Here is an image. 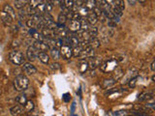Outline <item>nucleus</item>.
<instances>
[{"label":"nucleus","instance_id":"f257e3e1","mask_svg":"<svg viewBox=\"0 0 155 116\" xmlns=\"http://www.w3.org/2000/svg\"><path fill=\"white\" fill-rule=\"evenodd\" d=\"M28 86H29V79L26 76L20 75L14 80V87L17 92H23L28 88Z\"/></svg>","mask_w":155,"mask_h":116},{"label":"nucleus","instance_id":"f03ea898","mask_svg":"<svg viewBox=\"0 0 155 116\" xmlns=\"http://www.w3.org/2000/svg\"><path fill=\"white\" fill-rule=\"evenodd\" d=\"M26 25L28 28H35V29H43L45 27V23L43 22V17L40 15L31 16L26 20Z\"/></svg>","mask_w":155,"mask_h":116},{"label":"nucleus","instance_id":"7ed1b4c3","mask_svg":"<svg viewBox=\"0 0 155 116\" xmlns=\"http://www.w3.org/2000/svg\"><path fill=\"white\" fill-rule=\"evenodd\" d=\"M9 59L14 65H22L23 63H25V57L22 54V52L19 50H13L10 52Z\"/></svg>","mask_w":155,"mask_h":116},{"label":"nucleus","instance_id":"20e7f679","mask_svg":"<svg viewBox=\"0 0 155 116\" xmlns=\"http://www.w3.org/2000/svg\"><path fill=\"white\" fill-rule=\"evenodd\" d=\"M100 66H101V70L103 72H111V71H114L116 67H117V61L114 60V59H111V60L101 64Z\"/></svg>","mask_w":155,"mask_h":116},{"label":"nucleus","instance_id":"39448f33","mask_svg":"<svg viewBox=\"0 0 155 116\" xmlns=\"http://www.w3.org/2000/svg\"><path fill=\"white\" fill-rule=\"evenodd\" d=\"M138 76V73H137L136 71V69H130L127 71V73H123V76L121 77V83L122 84H126V83H128L130 80H131L133 77H135Z\"/></svg>","mask_w":155,"mask_h":116},{"label":"nucleus","instance_id":"423d86ee","mask_svg":"<svg viewBox=\"0 0 155 116\" xmlns=\"http://www.w3.org/2000/svg\"><path fill=\"white\" fill-rule=\"evenodd\" d=\"M59 52H60V55L64 59H70L73 56L72 48L69 47V45H61L60 50H59Z\"/></svg>","mask_w":155,"mask_h":116},{"label":"nucleus","instance_id":"0eeeda50","mask_svg":"<svg viewBox=\"0 0 155 116\" xmlns=\"http://www.w3.org/2000/svg\"><path fill=\"white\" fill-rule=\"evenodd\" d=\"M38 53H39V51L33 47V45H29L28 48H27V50H26L27 59L29 61L36 60V58H38Z\"/></svg>","mask_w":155,"mask_h":116},{"label":"nucleus","instance_id":"6e6552de","mask_svg":"<svg viewBox=\"0 0 155 116\" xmlns=\"http://www.w3.org/2000/svg\"><path fill=\"white\" fill-rule=\"evenodd\" d=\"M94 55H95L94 48H92L91 47H87V48H83V50H82V52H80L79 57L80 59H84V58H90Z\"/></svg>","mask_w":155,"mask_h":116},{"label":"nucleus","instance_id":"1a4fd4ad","mask_svg":"<svg viewBox=\"0 0 155 116\" xmlns=\"http://www.w3.org/2000/svg\"><path fill=\"white\" fill-rule=\"evenodd\" d=\"M33 47L36 48V50L40 52V51H43V52H47V50H50L49 45L45 43L44 41H36L34 40V43H33Z\"/></svg>","mask_w":155,"mask_h":116},{"label":"nucleus","instance_id":"9d476101","mask_svg":"<svg viewBox=\"0 0 155 116\" xmlns=\"http://www.w3.org/2000/svg\"><path fill=\"white\" fill-rule=\"evenodd\" d=\"M22 70H23V72L26 73V75H34V73H37V69H36V67L33 66L31 63L29 62H26V63H23L22 64Z\"/></svg>","mask_w":155,"mask_h":116},{"label":"nucleus","instance_id":"9b49d317","mask_svg":"<svg viewBox=\"0 0 155 116\" xmlns=\"http://www.w3.org/2000/svg\"><path fill=\"white\" fill-rule=\"evenodd\" d=\"M28 35L36 41H44V39H45L43 35H42V33H40L37 29H35V28H29V30H28Z\"/></svg>","mask_w":155,"mask_h":116},{"label":"nucleus","instance_id":"f8f14e48","mask_svg":"<svg viewBox=\"0 0 155 116\" xmlns=\"http://www.w3.org/2000/svg\"><path fill=\"white\" fill-rule=\"evenodd\" d=\"M87 63H88V68L94 70L102 64V59L100 57H98V56L94 55L92 57H90L89 62H87Z\"/></svg>","mask_w":155,"mask_h":116},{"label":"nucleus","instance_id":"ddd939ff","mask_svg":"<svg viewBox=\"0 0 155 116\" xmlns=\"http://www.w3.org/2000/svg\"><path fill=\"white\" fill-rule=\"evenodd\" d=\"M68 30L71 31V32H73V33H76V32H78V31H80V20H77V19H71L70 20Z\"/></svg>","mask_w":155,"mask_h":116},{"label":"nucleus","instance_id":"4468645a","mask_svg":"<svg viewBox=\"0 0 155 116\" xmlns=\"http://www.w3.org/2000/svg\"><path fill=\"white\" fill-rule=\"evenodd\" d=\"M3 12H4L5 14H7L11 19L15 22V20L17 19V14L15 12V10H14V8L12 6H10L8 4H6L4 7H3Z\"/></svg>","mask_w":155,"mask_h":116},{"label":"nucleus","instance_id":"2eb2a0df","mask_svg":"<svg viewBox=\"0 0 155 116\" xmlns=\"http://www.w3.org/2000/svg\"><path fill=\"white\" fill-rule=\"evenodd\" d=\"M42 35L44 36V38H48V39H54L56 37L54 29H51V28H48V27H44L43 29H42Z\"/></svg>","mask_w":155,"mask_h":116},{"label":"nucleus","instance_id":"dca6fc26","mask_svg":"<svg viewBox=\"0 0 155 116\" xmlns=\"http://www.w3.org/2000/svg\"><path fill=\"white\" fill-rule=\"evenodd\" d=\"M23 107L20 104H17L15 107H13L10 108V113H11L12 116H20L23 113Z\"/></svg>","mask_w":155,"mask_h":116},{"label":"nucleus","instance_id":"f3484780","mask_svg":"<svg viewBox=\"0 0 155 116\" xmlns=\"http://www.w3.org/2000/svg\"><path fill=\"white\" fill-rule=\"evenodd\" d=\"M0 20L4 23L5 26H11L13 24V22H14V20L11 19V17L7 15V14H5L3 11L1 13V16H0Z\"/></svg>","mask_w":155,"mask_h":116},{"label":"nucleus","instance_id":"a211bd4d","mask_svg":"<svg viewBox=\"0 0 155 116\" xmlns=\"http://www.w3.org/2000/svg\"><path fill=\"white\" fill-rule=\"evenodd\" d=\"M77 37L79 38L80 42H83V41H88L90 39V35L88 33V31H84V30H80L77 32Z\"/></svg>","mask_w":155,"mask_h":116},{"label":"nucleus","instance_id":"6ab92c4d","mask_svg":"<svg viewBox=\"0 0 155 116\" xmlns=\"http://www.w3.org/2000/svg\"><path fill=\"white\" fill-rule=\"evenodd\" d=\"M138 100L140 102H143V101H152L153 100V94L150 92H143L140 95Z\"/></svg>","mask_w":155,"mask_h":116},{"label":"nucleus","instance_id":"aec40b11","mask_svg":"<svg viewBox=\"0 0 155 116\" xmlns=\"http://www.w3.org/2000/svg\"><path fill=\"white\" fill-rule=\"evenodd\" d=\"M68 38H69V43H70V47L72 48H75V47H78V45H80V40L79 38L77 37V35L73 34V35H68Z\"/></svg>","mask_w":155,"mask_h":116},{"label":"nucleus","instance_id":"412c9836","mask_svg":"<svg viewBox=\"0 0 155 116\" xmlns=\"http://www.w3.org/2000/svg\"><path fill=\"white\" fill-rule=\"evenodd\" d=\"M88 44H89V45L91 48H94V50L100 48V45H101L100 40L97 37H90V39L88 40Z\"/></svg>","mask_w":155,"mask_h":116},{"label":"nucleus","instance_id":"4be33fe9","mask_svg":"<svg viewBox=\"0 0 155 116\" xmlns=\"http://www.w3.org/2000/svg\"><path fill=\"white\" fill-rule=\"evenodd\" d=\"M85 19L87 20V22L89 23V25H94V24H96L97 22H98L97 17L95 16V14L93 12L88 13V15L86 16V19Z\"/></svg>","mask_w":155,"mask_h":116},{"label":"nucleus","instance_id":"5701e85b","mask_svg":"<svg viewBox=\"0 0 155 116\" xmlns=\"http://www.w3.org/2000/svg\"><path fill=\"white\" fill-rule=\"evenodd\" d=\"M116 82V80L114 79V77H110V79H106L103 83H102V87L104 89H107L109 87H111L112 85H114V83Z\"/></svg>","mask_w":155,"mask_h":116},{"label":"nucleus","instance_id":"b1692460","mask_svg":"<svg viewBox=\"0 0 155 116\" xmlns=\"http://www.w3.org/2000/svg\"><path fill=\"white\" fill-rule=\"evenodd\" d=\"M38 58L40 59V61L44 64H48L49 61H50V56L47 54V52H43L40 51L38 53Z\"/></svg>","mask_w":155,"mask_h":116},{"label":"nucleus","instance_id":"393cba45","mask_svg":"<svg viewBox=\"0 0 155 116\" xmlns=\"http://www.w3.org/2000/svg\"><path fill=\"white\" fill-rule=\"evenodd\" d=\"M106 116H128V112L125 110L119 111H109Z\"/></svg>","mask_w":155,"mask_h":116},{"label":"nucleus","instance_id":"a878e982","mask_svg":"<svg viewBox=\"0 0 155 116\" xmlns=\"http://www.w3.org/2000/svg\"><path fill=\"white\" fill-rule=\"evenodd\" d=\"M84 7L89 10V11H91V10H93L95 7H97V3L95 0H86L85 2H84Z\"/></svg>","mask_w":155,"mask_h":116},{"label":"nucleus","instance_id":"bb28decb","mask_svg":"<svg viewBox=\"0 0 155 116\" xmlns=\"http://www.w3.org/2000/svg\"><path fill=\"white\" fill-rule=\"evenodd\" d=\"M80 30H84L87 31L89 29V23L87 22V20L85 19V17H82L80 19Z\"/></svg>","mask_w":155,"mask_h":116},{"label":"nucleus","instance_id":"cd10ccee","mask_svg":"<svg viewBox=\"0 0 155 116\" xmlns=\"http://www.w3.org/2000/svg\"><path fill=\"white\" fill-rule=\"evenodd\" d=\"M51 56L54 60H58L59 57H60V52H59L58 48H51Z\"/></svg>","mask_w":155,"mask_h":116},{"label":"nucleus","instance_id":"c85d7f7f","mask_svg":"<svg viewBox=\"0 0 155 116\" xmlns=\"http://www.w3.org/2000/svg\"><path fill=\"white\" fill-rule=\"evenodd\" d=\"M16 101H17V104H20V105H22V107H23L24 104L27 102V97L24 94H20V95H19V96L16 98Z\"/></svg>","mask_w":155,"mask_h":116},{"label":"nucleus","instance_id":"c756f323","mask_svg":"<svg viewBox=\"0 0 155 116\" xmlns=\"http://www.w3.org/2000/svg\"><path fill=\"white\" fill-rule=\"evenodd\" d=\"M27 5V0H16L15 1V6L17 9L22 10L24 7Z\"/></svg>","mask_w":155,"mask_h":116},{"label":"nucleus","instance_id":"7c9ffc66","mask_svg":"<svg viewBox=\"0 0 155 116\" xmlns=\"http://www.w3.org/2000/svg\"><path fill=\"white\" fill-rule=\"evenodd\" d=\"M114 73H115V75H114V79H115V80H117V79H120L121 77H122V76H123V71H122V69L120 68V67H116V68L114 70Z\"/></svg>","mask_w":155,"mask_h":116},{"label":"nucleus","instance_id":"2f4dec72","mask_svg":"<svg viewBox=\"0 0 155 116\" xmlns=\"http://www.w3.org/2000/svg\"><path fill=\"white\" fill-rule=\"evenodd\" d=\"M24 108L23 110H25V111H27V112H29V111H31L32 110H34L35 108V105H34V103L32 101H27L25 104H24Z\"/></svg>","mask_w":155,"mask_h":116},{"label":"nucleus","instance_id":"473e14b6","mask_svg":"<svg viewBox=\"0 0 155 116\" xmlns=\"http://www.w3.org/2000/svg\"><path fill=\"white\" fill-rule=\"evenodd\" d=\"M77 13L79 14V16L80 17H85L87 15H88V13H89V10H87L85 7L83 6L82 8H80L79 10L77 11Z\"/></svg>","mask_w":155,"mask_h":116},{"label":"nucleus","instance_id":"72a5a7b5","mask_svg":"<svg viewBox=\"0 0 155 116\" xmlns=\"http://www.w3.org/2000/svg\"><path fill=\"white\" fill-rule=\"evenodd\" d=\"M42 2H43V0H27V5L29 6L30 8L35 9Z\"/></svg>","mask_w":155,"mask_h":116},{"label":"nucleus","instance_id":"f704fd0d","mask_svg":"<svg viewBox=\"0 0 155 116\" xmlns=\"http://www.w3.org/2000/svg\"><path fill=\"white\" fill-rule=\"evenodd\" d=\"M83 50V48L80 47V45H78V47H75L72 48V54L74 57H79L80 52H82Z\"/></svg>","mask_w":155,"mask_h":116},{"label":"nucleus","instance_id":"c9c22d12","mask_svg":"<svg viewBox=\"0 0 155 116\" xmlns=\"http://www.w3.org/2000/svg\"><path fill=\"white\" fill-rule=\"evenodd\" d=\"M87 69H88V63H87L86 61H83L80 63V65L79 66V70L80 73H85L87 71Z\"/></svg>","mask_w":155,"mask_h":116},{"label":"nucleus","instance_id":"e433bc0d","mask_svg":"<svg viewBox=\"0 0 155 116\" xmlns=\"http://www.w3.org/2000/svg\"><path fill=\"white\" fill-rule=\"evenodd\" d=\"M90 35V37H97V35L99 34V31H98V27H89V29L87 30Z\"/></svg>","mask_w":155,"mask_h":116},{"label":"nucleus","instance_id":"4c0bfd02","mask_svg":"<svg viewBox=\"0 0 155 116\" xmlns=\"http://www.w3.org/2000/svg\"><path fill=\"white\" fill-rule=\"evenodd\" d=\"M93 13L95 14V16L97 17V19H99L101 16H103V11H102L101 7H95L93 9Z\"/></svg>","mask_w":155,"mask_h":116},{"label":"nucleus","instance_id":"58836bf2","mask_svg":"<svg viewBox=\"0 0 155 116\" xmlns=\"http://www.w3.org/2000/svg\"><path fill=\"white\" fill-rule=\"evenodd\" d=\"M138 79H139V76H135V77H133V79L128 82V85H129L130 88H134V87L136 86L137 82H138Z\"/></svg>","mask_w":155,"mask_h":116},{"label":"nucleus","instance_id":"ea45409f","mask_svg":"<svg viewBox=\"0 0 155 116\" xmlns=\"http://www.w3.org/2000/svg\"><path fill=\"white\" fill-rule=\"evenodd\" d=\"M67 19H67V17L64 15V14L61 13L60 15L58 16V22L57 23H59V24H65Z\"/></svg>","mask_w":155,"mask_h":116},{"label":"nucleus","instance_id":"a19ab883","mask_svg":"<svg viewBox=\"0 0 155 116\" xmlns=\"http://www.w3.org/2000/svg\"><path fill=\"white\" fill-rule=\"evenodd\" d=\"M64 6L65 8L71 10L74 6V0H64Z\"/></svg>","mask_w":155,"mask_h":116},{"label":"nucleus","instance_id":"79ce46f5","mask_svg":"<svg viewBox=\"0 0 155 116\" xmlns=\"http://www.w3.org/2000/svg\"><path fill=\"white\" fill-rule=\"evenodd\" d=\"M51 68L55 71V70H59V69H60V65H59L57 62H54V63H51Z\"/></svg>","mask_w":155,"mask_h":116},{"label":"nucleus","instance_id":"37998d69","mask_svg":"<svg viewBox=\"0 0 155 116\" xmlns=\"http://www.w3.org/2000/svg\"><path fill=\"white\" fill-rule=\"evenodd\" d=\"M29 113V116H39V114H40V112H39V110H32L31 111H29L28 112Z\"/></svg>","mask_w":155,"mask_h":116},{"label":"nucleus","instance_id":"c03bdc74","mask_svg":"<svg viewBox=\"0 0 155 116\" xmlns=\"http://www.w3.org/2000/svg\"><path fill=\"white\" fill-rule=\"evenodd\" d=\"M132 113L136 116H148L147 113H144V112H142V111H133Z\"/></svg>","mask_w":155,"mask_h":116},{"label":"nucleus","instance_id":"a18cd8bd","mask_svg":"<svg viewBox=\"0 0 155 116\" xmlns=\"http://www.w3.org/2000/svg\"><path fill=\"white\" fill-rule=\"evenodd\" d=\"M62 0H51V2L52 3V5H59Z\"/></svg>","mask_w":155,"mask_h":116},{"label":"nucleus","instance_id":"49530a36","mask_svg":"<svg viewBox=\"0 0 155 116\" xmlns=\"http://www.w3.org/2000/svg\"><path fill=\"white\" fill-rule=\"evenodd\" d=\"M70 99H71V96H70L69 94H65L64 97H63V100H64L65 102H69Z\"/></svg>","mask_w":155,"mask_h":116},{"label":"nucleus","instance_id":"de8ad7c7","mask_svg":"<svg viewBox=\"0 0 155 116\" xmlns=\"http://www.w3.org/2000/svg\"><path fill=\"white\" fill-rule=\"evenodd\" d=\"M150 69H151V71L154 72L155 71V62L152 61V63H151V65H150Z\"/></svg>","mask_w":155,"mask_h":116},{"label":"nucleus","instance_id":"09e8293b","mask_svg":"<svg viewBox=\"0 0 155 116\" xmlns=\"http://www.w3.org/2000/svg\"><path fill=\"white\" fill-rule=\"evenodd\" d=\"M128 2H129L131 5H135V3L137 2V0H128Z\"/></svg>","mask_w":155,"mask_h":116},{"label":"nucleus","instance_id":"8fccbe9b","mask_svg":"<svg viewBox=\"0 0 155 116\" xmlns=\"http://www.w3.org/2000/svg\"><path fill=\"white\" fill-rule=\"evenodd\" d=\"M137 1H139L140 3H144L146 1V0H137Z\"/></svg>","mask_w":155,"mask_h":116},{"label":"nucleus","instance_id":"3c124183","mask_svg":"<svg viewBox=\"0 0 155 116\" xmlns=\"http://www.w3.org/2000/svg\"><path fill=\"white\" fill-rule=\"evenodd\" d=\"M72 116H78V115H74V114H72Z\"/></svg>","mask_w":155,"mask_h":116},{"label":"nucleus","instance_id":"603ef678","mask_svg":"<svg viewBox=\"0 0 155 116\" xmlns=\"http://www.w3.org/2000/svg\"><path fill=\"white\" fill-rule=\"evenodd\" d=\"M83 2H85V1H86V0H83Z\"/></svg>","mask_w":155,"mask_h":116},{"label":"nucleus","instance_id":"864d4df0","mask_svg":"<svg viewBox=\"0 0 155 116\" xmlns=\"http://www.w3.org/2000/svg\"><path fill=\"white\" fill-rule=\"evenodd\" d=\"M22 116H29V115H22Z\"/></svg>","mask_w":155,"mask_h":116}]
</instances>
